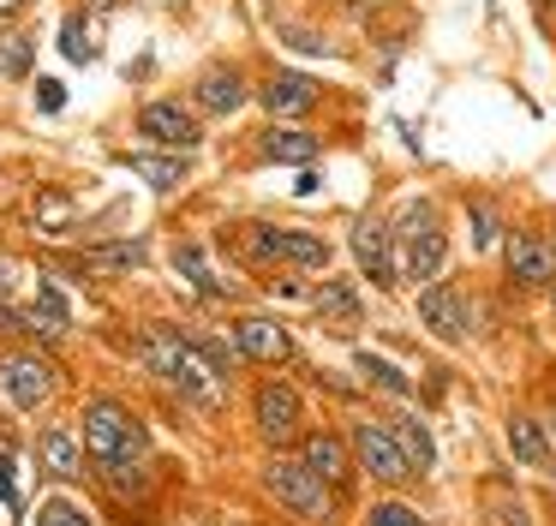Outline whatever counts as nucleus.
<instances>
[{"instance_id":"nucleus-1","label":"nucleus","mask_w":556,"mask_h":526,"mask_svg":"<svg viewBox=\"0 0 556 526\" xmlns=\"http://www.w3.org/2000/svg\"><path fill=\"white\" fill-rule=\"evenodd\" d=\"M85 454L102 466L114 490H138L144 485V466H150V437L121 401H90L85 406Z\"/></svg>"},{"instance_id":"nucleus-2","label":"nucleus","mask_w":556,"mask_h":526,"mask_svg":"<svg viewBox=\"0 0 556 526\" xmlns=\"http://www.w3.org/2000/svg\"><path fill=\"white\" fill-rule=\"evenodd\" d=\"M138 359H144L150 377H162L174 394H180V401H192V406H216V401H222L216 365H210L204 347L186 341V335H174V329H144V335H138Z\"/></svg>"},{"instance_id":"nucleus-3","label":"nucleus","mask_w":556,"mask_h":526,"mask_svg":"<svg viewBox=\"0 0 556 526\" xmlns=\"http://www.w3.org/2000/svg\"><path fill=\"white\" fill-rule=\"evenodd\" d=\"M264 485H269V497L288 514H300V521H324V514L336 509V502H329V485L305 461H269Z\"/></svg>"},{"instance_id":"nucleus-4","label":"nucleus","mask_w":556,"mask_h":526,"mask_svg":"<svg viewBox=\"0 0 556 526\" xmlns=\"http://www.w3.org/2000/svg\"><path fill=\"white\" fill-rule=\"evenodd\" d=\"M252 263H288V270H324L329 263V239L317 234H281V227H252L245 234Z\"/></svg>"},{"instance_id":"nucleus-5","label":"nucleus","mask_w":556,"mask_h":526,"mask_svg":"<svg viewBox=\"0 0 556 526\" xmlns=\"http://www.w3.org/2000/svg\"><path fill=\"white\" fill-rule=\"evenodd\" d=\"M353 454H359V466L371 478H383V485H407V478H419L413 461H407V449H401V437L389 425H359L353 430Z\"/></svg>"},{"instance_id":"nucleus-6","label":"nucleus","mask_w":556,"mask_h":526,"mask_svg":"<svg viewBox=\"0 0 556 526\" xmlns=\"http://www.w3.org/2000/svg\"><path fill=\"white\" fill-rule=\"evenodd\" d=\"M49 394H54V377L37 353H0V401L30 413V406H42Z\"/></svg>"},{"instance_id":"nucleus-7","label":"nucleus","mask_w":556,"mask_h":526,"mask_svg":"<svg viewBox=\"0 0 556 526\" xmlns=\"http://www.w3.org/2000/svg\"><path fill=\"white\" fill-rule=\"evenodd\" d=\"M395 263H401V281L413 287H437L448 270V234L443 227H425V234H407L395 246Z\"/></svg>"},{"instance_id":"nucleus-8","label":"nucleus","mask_w":556,"mask_h":526,"mask_svg":"<svg viewBox=\"0 0 556 526\" xmlns=\"http://www.w3.org/2000/svg\"><path fill=\"white\" fill-rule=\"evenodd\" d=\"M353 258H359V270L371 275L377 287H395V281H401V263H395V234H389V222H377V215L353 222Z\"/></svg>"},{"instance_id":"nucleus-9","label":"nucleus","mask_w":556,"mask_h":526,"mask_svg":"<svg viewBox=\"0 0 556 526\" xmlns=\"http://www.w3.org/2000/svg\"><path fill=\"white\" fill-rule=\"evenodd\" d=\"M419 323L437 335V341H460V335L472 329V305H467V293L460 287H425V299H419Z\"/></svg>"},{"instance_id":"nucleus-10","label":"nucleus","mask_w":556,"mask_h":526,"mask_svg":"<svg viewBox=\"0 0 556 526\" xmlns=\"http://www.w3.org/2000/svg\"><path fill=\"white\" fill-rule=\"evenodd\" d=\"M503 258H508V275H515L520 287H551L556 281V246L539 234H508Z\"/></svg>"},{"instance_id":"nucleus-11","label":"nucleus","mask_w":556,"mask_h":526,"mask_svg":"<svg viewBox=\"0 0 556 526\" xmlns=\"http://www.w3.org/2000/svg\"><path fill=\"white\" fill-rule=\"evenodd\" d=\"M233 353H240V359H264V365H288L293 341H288V329L269 323V317H240V323H233Z\"/></svg>"},{"instance_id":"nucleus-12","label":"nucleus","mask_w":556,"mask_h":526,"mask_svg":"<svg viewBox=\"0 0 556 526\" xmlns=\"http://www.w3.org/2000/svg\"><path fill=\"white\" fill-rule=\"evenodd\" d=\"M138 132H144L150 143H168V150H192L204 126H198L180 102H150L144 114H138Z\"/></svg>"},{"instance_id":"nucleus-13","label":"nucleus","mask_w":556,"mask_h":526,"mask_svg":"<svg viewBox=\"0 0 556 526\" xmlns=\"http://www.w3.org/2000/svg\"><path fill=\"white\" fill-rule=\"evenodd\" d=\"M257 430H264V442H288L293 430H300V389L264 383V389H257Z\"/></svg>"},{"instance_id":"nucleus-14","label":"nucleus","mask_w":556,"mask_h":526,"mask_svg":"<svg viewBox=\"0 0 556 526\" xmlns=\"http://www.w3.org/2000/svg\"><path fill=\"white\" fill-rule=\"evenodd\" d=\"M264 108H269V120H305L317 108V78H305V72H276L269 78V90H264Z\"/></svg>"},{"instance_id":"nucleus-15","label":"nucleus","mask_w":556,"mask_h":526,"mask_svg":"<svg viewBox=\"0 0 556 526\" xmlns=\"http://www.w3.org/2000/svg\"><path fill=\"white\" fill-rule=\"evenodd\" d=\"M198 108L204 114H233V108H245V78L233 66H210L204 78H198Z\"/></svg>"},{"instance_id":"nucleus-16","label":"nucleus","mask_w":556,"mask_h":526,"mask_svg":"<svg viewBox=\"0 0 556 526\" xmlns=\"http://www.w3.org/2000/svg\"><path fill=\"white\" fill-rule=\"evenodd\" d=\"M73 323V299H66V287H61V275H37V305H30V317H25V329H66Z\"/></svg>"},{"instance_id":"nucleus-17","label":"nucleus","mask_w":556,"mask_h":526,"mask_svg":"<svg viewBox=\"0 0 556 526\" xmlns=\"http://www.w3.org/2000/svg\"><path fill=\"white\" fill-rule=\"evenodd\" d=\"M508 449H515V461L532 466V473H544V466H551V437H544V425L532 413L508 418Z\"/></svg>"},{"instance_id":"nucleus-18","label":"nucleus","mask_w":556,"mask_h":526,"mask_svg":"<svg viewBox=\"0 0 556 526\" xmlns=\"http://www.w3.org/2000/svg\"><path fill=\"white\" fill-rule=\"evenodd\" d=\"M300 461L312 466V473L324 478L329 490H336V485H348V449H341L336 437H324V430H317V437L305 442V454H300Z\"/></svg>"},{"instance_id":"nucleus-19","label":"nucleus","mask_w":556,"mask_h":526,"mask_svg":"<svg viewBox=\"0 0 556 526\" xmlns=\"http://www.w3.org/2000/svg\"><path fill=\"white\" fill-rule=\"evenodd\" d=\"M126 167H138L150 191H180L186 186V155H132Z\"/></svg>"},{"instance_id":"nucleus-20","label":"nucleus","mask_w":556,"mask_h":526,"mask_svg":"<svg viewBox=\"0 0 556 526\" xmlns=\"http://www.w3.org/2000/svg\"><path fill=\"white\" fill-rule=\"evenodd\" d=\"M389 430L401 437V449H407L413 473H431V461H437V442H431V430H425L413 413H395V425H389Z\"/></svg>"},{"instance_id":"nucleus-21","label":"nucleus","mask_w":556,"mask_h":526,"mask_svg":"<svg viewBox=\"0 0 556 526\" xmlns=\"http://www.w3.org/2000/svg\"><path fill=\"white\" fill-rule=\"evenodd\" d=\"M264 155L269 162H317V138L312 132H293V126H276V132H264Z\"/></svg>"},{"instance_id":"nucleus-22","label":"nucleus","mask_w":556,"mask_h":526,"mask_svg":"<svg viewBox=\"0 0 556 526\" xmlns=\"http://www.w3.org/2000/svg\"><path fill=\"white\" fill-rule=\"evenodd\" d=\"M312 311H324V317H359V287L353 281H317L312 287Z\"/></svg>"},{"instance_id":"nucleus-23","label":"nucleus","mask_w":556,"mask_h":526,"mask_svg":"<svg viewBox=\"0 0 556 526\" xmlns=\"http://www.w3.org/2000/svg\"><path fill=\"white\" fill-rule=\"evenodd\" d=\"M78 461H85V454H78V442L66 437V430H42V466H49L54 478H73Z\"/></svg>"},{"instance_id":"nucleus-24","label":"nucleus","mask_w":556,"mask_h":526,"mask_svg":"<svg viewBox=\"0 0 556 526\" xmlns=\"http://www.w3.org/2000/svg\"><path fill=\"white\" fill-rule=\"evenodd\" d=\"M78 215H73V198H61V191H37V227L42 234H66Z\"/></svg>"},{"instance_id":"nucleus-25","label":"nucleus","mask_w":556,"mask_h":526,"mask_svg":"<svg viewBox=\"0 0 556 526\" xmlns=\"http://www.w3.org/2000/svg\"><path fill=\"white\" fill-rule=\"evenodd\" d=\"M359 377H371L377 389H389V394H407V389H413V383H407V371H395L383 353H359Z\"/></svg>"},{"instance_id":"nucleus-26","label":"nucleus","mask_w":556,"mask_h":526,"mask_svg":"<svg viewBox=\"0 0 556 526\" xmlns=\"http://www.w3.org/2000/svg\"><path fill=\"white\" fill-rule=\"evenodd\" d=\"M174 263H180V275L198 287V293H222V281L210 275V263H204V251H198V246H180V251H174Z\"/></svg>"},{"instance_id":"nucleus-27","label":"nucleus","mask_w":556,"mask_h":526,"mask_svg":"<svg viewBox=\"0 0 556 526\" xmlns=\"http://www.w3.org/2000/svg\"><path fill=\"white\" fill-rule=\"evenodd\" d=\"M61 54H66V60H97V30H90V18H66Z\"/></svg>"},{"instance_id":"nucleus-28","label":"nucleus","mask_w":556,"mask_h":526,"mask_svg":"<svg viewBox=\"0 0 556 526\" xmlns=\"http://www.w3.org/2000/svg\"><path fill=\"white\" fill-rule=\"evenodd\" d=\"M37 526H90V514L78 509V502L54 497V502H42V509H37Z\"/></svg>"},{"instance_id":"nucleus-29","label":"nucleus","mask_w":556,"mask_h":526,"mask_svg":"<svg viewBox=\"0 0 556 526\" xmlns=\"http://www.w3.org/2000/svg\"><path fill=\"white\" fill-rule=\"evenodd\" d=\"M90 263L97 270H132V263H144V246H97Z\"/></svg>"},{"instance_id":"nucleus-30","label":"nucleus","mask_w":556,"mask_h":526,"mask_svg":"<svg viewBox=\"0 0 556 526\" xmlns=\"http://www.w3.org/2000/svg\"><path fill=\"white\" fill-rule=\"evenodd\" d=\"M365 526H419V514H413V502H377Z\"/></svg>"},{"instance_id":"nucleus-31","label":"nucleus","mask_w":556,"mask_h":526,"mask_svg":"<svg viewBox=\"0 0 556 526\" xmlns=\"http://www.w3.org/2000/svg\"><path fill=\"white\" fill-rule=\"evenodd\" d=\"M491 526H532L527 502H520V497H496L491 502Z\"/></svg>"},{"instance_id":"nucleus-32","label":"nucleus","mask_w":556,"mask_h":526,"mask_svg":"<svg viewBox=\"0 0 556 526\" xmlns=\"http://www.w3.org/2000/svg\"><path fill=\"white\" fill-rule=\"evenodd\" d=\"M25 287V263H13V258H0V305Z\"/></svg>"},{"instance_id":"nucleus-33","label":"nucleus","mask_w":556,"mask_h":526,"mask_svg":"<svg viewBox=\"0 0 556 526\" xmlns=\"http://www.w3.org/2000/svg\"><path fill=\"white\" fill-rule=\"evenodd\" d=\"M0 502L18 509V473H13V454H7V449H0Z\"/></svg>"},{"instance_id":"nucleus-34","label":"nucleus","mask_w":556,"mask_h":526,"mask_svg":"<svg viewBox=\"0 0 556 526\" xmlns=\"http://www.w3.org/2000/svg\"><path fill=\"white\" fill-rule=\"evenodd\" d=\"M472 234H479V246H496V210H472Z\"/></svg>"},{"instance_id":"nucleus-35","label":"nucleus","mask_w":556,"mask_h":526,"mask_svg":"<svg viewBox=\"0 0 556 526\" xmlns=\"http://www.w3.org/2000/svg\"><path fill=\"white\" fill-rule=\"evenodd\" d=\"M37 102H42V114H54V108L66 102V90H61L54 78H42V84H37Z\"/></svg>"},{"instance_id":"nucleus-36","label":"nucleus","mask_w":556,"mask_h":526,"mask_svg":"<svg viewBox=\"0 0 556 526\" xmlns=\"http://www.w3.org/2000/svg\"><path fill=\"white\" fill-rule=\"evenodd\" d=\"M18 7H25V0H0V18H13Z\"/></svg>"},{"instance_id":"nucleus-37","label":"nucleus","mask_w":556,"mask_h":526,"mask_svg":"<svg viewBox=\"0 0 556 526\" xmlns=\"http://www.w3.org/2000/svg\"><path fill=\"white\" fill-rule=\"evenodd\" d=\"M544 7H556V0H544Z\"/></svg>"},{"instance_id":"nucleus-38","label":"nucleus","mask_w":556,"mask_h":526,"mask_svg":"<svg viewBox=\"0 0 556 526\" xmlns=\"http://www.w3.org/2000/svg\"><path fill=\"white\" fill-rule=\"evenodd\" d=\"M551 246H556V239H551Z\"/></svg>"},{"instance_id":"nucleus-39","label":"nucleus","mask_w":556,"mask_h":526,"mask_svg":"<svg viewBox=\"0 0 556 526\" xmlns=\"http://www.w3.org/2000/svg\"><path fill=\"white\" fill-rule=\"evenodd\" d=\"M551 287H556V281H551Z\"/></svg>"}]
</instances>
